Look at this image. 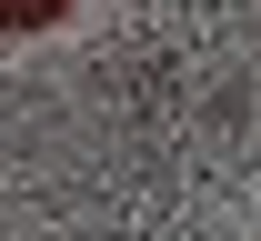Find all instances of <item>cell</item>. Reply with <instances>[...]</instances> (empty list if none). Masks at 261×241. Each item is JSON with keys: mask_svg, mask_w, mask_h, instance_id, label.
<instances>
[{"mask_svg": "<svg viewBox=\"0 0 261 241\" xmlns=\"http://www.w3.org/2000/svg\"><path fill=\"white\" fill-rule=\"evenodd\" d=\"M81 0H0V40H31V31H61Z\"/></svg>", "mask_w": 261, "mask_h": 241, "instance_id": "obj_1", "label": "cell"}]
</instances>
